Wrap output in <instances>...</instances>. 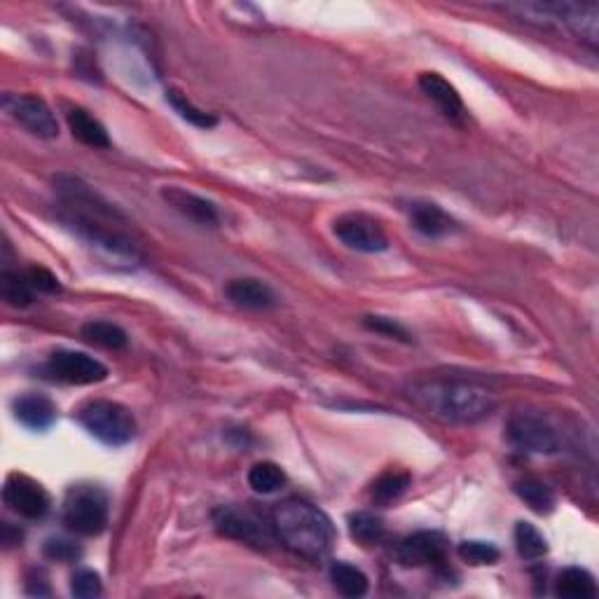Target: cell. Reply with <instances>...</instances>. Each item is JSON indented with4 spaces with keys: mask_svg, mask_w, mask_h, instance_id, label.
<instances>
[{
    "mask_svg": "<svg viewBox=\"0 0 599 599\" xmlns=\"http://www.w3.org/2000/svg\"><path fill=\"white\" fill-rule=\"evenodd\" d=\"M61 204V220L66 227L85 239L89 246L106 251L120 260H141L139 244L125 230L127 220L113 204H108L99 192L78 176L59 174L54 178Z\"/></svg>",
    "mask_w": 599,
    "mask_h": 599,
    "instance_id": "6da1fadb",
    "label": "cell"
},
{
    "mask_svg": "<svg viewBox=\"0 0 599 599\" xmlns=\"http://www.w3.org/2000/svg\"><path fill=\"white\" fill-rule=\"evenodd\" d=\"M410 396L426 415L450 424L483 422L497 408V396L490 389L468 380L417 382Z\"/></svg>",
    "mask_w": 599,
    "mask_h": 599,
    "instance_id": "7a4b0ae2",
    "label": "cell"
},
{
    "mask_svg": "<svg viewBox=\"0 0 599 599\" xmlns=\"http://www.w3.org/2000/svg\"><path fill=\"white\" fill-rule=\"evenodd\" d=\"M272 529L291 553L309 562L328 557L337 539L333 520L305 499H286L274 506Z\"/></svg>",
    "mask_w": 599,
    "mask_h": 599,
    "instance_id": "3957f363",
    "label": "cell"
},
{
    "mask_svg": "<svg viewBox=\"0 0 599 599\" xmlns=\"http://www.w3.org/2000/svg\"><path fill=\"white\" fill-rule=\"evenodd\" d=\"M501 10L520 17L522 22L539 26H562L578 40L597 47L599 40V8L595 3H574V0H529V3H508Z\"/></svg>",
    "mask_w": 599,
    "mask_h": 599,
    "instance_id": "277c9868",
    "label": "cell"
},
{
    "mask_svg": "<svg viewBox=\"0 0 599 599\" xmlns=\"http://www.w3.org/2000/svg\"><path fill=\"white\" fill-rule=\"evenodd\" d=\"M108 513V494L99 485L80 483L66 492L61 520H64L68 532L92 539V536L106 532Z\"/></svg>",
    "mask_w": 599,
    "mask_h": 599,
    "instance_id": "5b68a950",
    "label": "cell"
},
{
    "mask_svg": "<svg viewBox=\"0 0 599 599\" xmlns=\"http://www.w3.org/2000/svg\"><path fill=\"white\" fill-rule=\"evenodd\" d=\"M78 422L89 436L108 447H122L136 436V419L132 410L115 401H89L78 410Z\"/></svg>",
    "mask_w": 599,
    "mask_h": 599,
    "instance_id": "8992f818",
    "label": "cell"
},
{
    "mask_svg": "<svg viewBox=\"0 0 599 599\" xmlns=\"http://www.w3.org/2000/svg\"><path fill=\"white\" fill-rule=\"evenodd\" d=\"M506 438L515 450L527 454L560 452V436H557L555 426L532 412H518L508 419Z\"/></svg>",
    "mask_w": 599,
    "mask_h": 599,
    "instance_id": "52a82bcc",
    "label": "cell"
},
{
    "mask_svg": "<svg viewBox=\"0 0 599 599\" xmlns=\"http://www.w3.org/2000/svg\"><path fill=\"white\" fill-rule=\"evenodd\" d=\"M3 108L17 125H22L26 132L38 136V139H57L59 122L54 117L52 108L33 94H5Z\"/></svg>",
    "mask_w": 599,
    "mask_h": 599,
    "instance_id": "ba28073f",
    "label": "cell"
},
{
    "mask_svg": "<svg viewBox=\"0 0 599 599\" xmlns=\"http://www.w3.org/2000/svg\"><path fill=\"white\" fill-rule=\"evenodd\" d=\"M3 501L12 513L26 520H43L52 511V499L45 487L24 473L8 475L3 487Z\"/></svg>",
    "mask_w": 599,
    "mask_h": 599,
    "instance_id": "9c48e42d",
    "label": "cell"
},
{
    "mask_svg": "<svg viewBox=\"0 0 599 599\" xmlns=\"http://www.w3.org/2000/svg\"><path fill=\"white\" fill-rule=\"evenodd\" d=\"M47 375L52 380L73 384V387H87V384H99L108 377V368L94 356L82 354V351L59 349L54 351L47 361Z\"/></svg>",
    "mask_w": 599,
    "mask_h": 599,
    "instance_id": "30bf717a",
    "label": "cell"
},
{
    "mask_svg": "<svg viewBox=\"0 0 599 599\" xmlns=\"http://www.w3.org/2000/svg\"><path fill=\"white\" fill-rule=\"evenodd\" d=\"M211 518L218 534L227 536V539L249 543V546L256 548H265L267 543H270V532H267L265 522L260 520L256 513L249 511V508L218 506L216 511L211 513Z\"/></svg>",
    "mask_w": 599,
    "mask_h": 599,
    "instance_id": "8fae6325",
    "label": "cell"
},
{
    "mask_svg": "<svg viewBox=\"0 0 599 599\" xmlns=\"http://www.w3.org/2000/svg\"><path fill=\"white\" fill-rule=\"evenodd\" d=\"M335 237L351 251L382 253L389 249V239L382 225L366 213H344L333 225Z\"/></svg>",
    "mask_w": 599,
    "mask_h": 599,
    "instance_id": "7c38bea8",
    "label": "cell"
},
{
    "mask_svg": "<svg viewBox=\"0 0 599 599\" xmlns=\"http://www.w3.org/2000/svg\"><path fill=\"white\" fill-rule=\"evenodd\" d=\"M447 548H450V543H447L445 534L422 529V532H415L398 541L394 553L403 567H426V564L443 562Z\"/></svg>",
    "mask_w": 599,
    "mask_h": 599,
    "instance_id": "4fadbf2b",
    "label": "cell"
},
{
    "mask_svg": "<svg viewBox=\"0 0 599 599\" xmlns=\"http://www.w3.org/2000/svg\"><path fill=\"white\" fill-rule=\"evenodd\" d=\"M419 89L426 94V99H431L436 103L440 113H443L447 120L454 122V125H464L468 110L464 106V101H461V96L457 92V87L452 85V82H447L440 73L426 71L419 73Z\"/></svg>",
    "mask_w": 599,
    "mask_h": 599,
    "instance_id": "5bb4252c",
    "label": "cell"
},
{
    "mask_svg": "<svg viewBox=\"0 0 599 599\" xmlns=\"http://www.w3.org/2000/svg\"><path fill=\"white\" fill-rule=\"evenodd\" d=\"M162 199L171 206V209H176L181 216H185L197 225H216L220 220L216 204L195 195V192L178 188V185H167V188H162Z\"/></svg>",
    "mask_w": 599,
    "mask_h": 599,
    "instance_id": "9a60e30c",
    "label": "cell"
},
{
    "mask_svg": "<svg viewBox=\"0 0 599 599\" xmlns=\"http://www.w3.org/2000/svg\"><path fill=\"white\" fill-rule=\"evenodd\" d=\"M408 218H410V225L415 227L419 234H424V237L429 239L447 237V234L459 230L457 220L433 202H410Z\"/></svg>",
    "mask_w": 599,
    "mask_h": 599,
    "instance_id": "2e32d148",
    "label": "cell"
},
{
    "mask_svg": "<svg viewBox=\"0 0 599 599\" xmlns=\"http://www.w3.org/2000/svg\"><path fill=\"white\" fill-rule=\"evenodd\" d=\"M225 295L232 305L242 309H253V312H265V309L277 307V293L260 279L246 277L227 281Z\"/></svg>",
    "mask_w": 599,
    "mask_h": 599,
    "instance_id": "e0dca14e",
    "label": "cell"
},
{
    "mask_svg": "<svg viewBox=\"0 0 599 599\" xmlns=\"http://www.w3.org/2000/svg\"><path fill=\"white\" fill-rule=\"evenodd\" d=\"M12 412H15L17 422L31 431H47L57 422V405L43 394H24L15 398Z\"/></svg>",
    "mask_w": 599,
    "mask_h": 599,
    "instance_id": "ac0fdd59",
    "label": "cell"
},
{
    "mask_svg": "<svg viewBox=\"0 0 599 599\" xmlns=\"http://www.w3.org/2000/svg\"><path fill=\"white\" fill-rule=\"evenodd\" d=\"M68 129H71L73 139H78L82 146L89 148H110V136L106 127L85 108H71L66 113Z\"/></svg>",
    "mask_w": 599,
    "mask_h": 599,
    "instance_id": "d6986e66",
    "label": "cell"
},
{
    "mask_svg": "<svg viewBox=\"0 0 599 599\" xmlns=\"http://www.w3.org/2000/svg\"><path fill=\"white\" fill-rule=\"evenodd\" d=\"M515 494H518L522 504H525L529 511L539 513V515H548L555 511L557 506V497L553 492V487L543 483L539 478H522L515 483Z\"/></svg>",
    "mask_w": 599,
    "mask_h": 599,
    "instance_id": "ffe728a7",
    "label": "cell"
},
{
    "mask_svg": "<svg viewBox=\"0 0 599 599\" xmlns=\"http://www.w3.org/2000/svg\"><path fill=\"white\" fill-rule=\"evenodd\" d=\"M557 597L564 599H595L597 597V583L595 576L588 569L581 567H567L557 576Z\"/></svg>",
    "mask_w": 599,
    "mask_h": 599,
    "instance_id": "44dd1931",
    "label": "cell"
},
{
    "mask_svg": "<svg viewBox=\"0 0 599 599\" xmlns=\"http://www.w3.org/2000/svg\"><path fill=\"white\" fill-rule=\"evenodd\" d=\"M80 333L89 344H96V347H103V349L120 351L129 344V335L125 333V328L117 326V323H113V321H103V319L94 321L92 319L80 328Z\"/></svg>",
    "mask_w": 599,
    "mask_h": 599,
    "instance_id": "7402d4cb",
    "label": "cell"
},
{
    "mask_svg": "<svg viewBox=\"0 0 599 599\" xmlns=\"http://www.w3.org/2000/svg\"><path fill=\"white\" fill-rule=\"evenodd\" d=\"M330 581H333L335 590L344 597H363L368 592V576L361 569L354 567L349 562H333L330 564Z\"/></svg>",
    "mask_w": 599,
    "mask_h": 599,
    "instance_id": "603a6c76",
    "label": "cell"
},
{
    "mask_svg": "<svg viewBox=\"0 0 599 599\" xmlns=\"http://www.w3.org/2000/svg\"><path fill=\"white\" fill-rule=\"evenodd\" d=\"M408 487H410V473L387 471L375 480L373 487H370V499L380 506L394 504L396 499H401L403 494L408 492Z\"/></svg>",
    "mask_w": 599,
    "mask_h": 599,
    "instance_id": "cb8c5ba5",
    "label": "cell"
},
{
    "mask_svg": "<svg viewBox=\"0 0 599 599\" xmlns=\"http://www.w3.org/2000/svg\"><path fill=\"white\" fill-rule=\"evenodd\" d=\"M0 288H3V300L10 307L24 309L33 305V300H36V291L31 288L24 272H12L5 267L3 274H0Z\"/></svg>",
    "mask_w": 599,
    "mask_h": 599,
    "instance_id": "d4e9b609",
    "label": "cell"
},
{
    "mask_svg": "<svg viewBox=\"0 0 599 599\" xmlns=\"http://www.w3.org/2000/svg\"><path fill=\"white\" fill-rule=\"evenodd\" d=\"M349 534L351 539L363 543V546H373V543H380L387 534V525L380 515L370 513V511H361L354 513L349 518Z\"/></svg>",
    "mask_w": 599,
    "mask_h": 599,
    "instance_id": "484cf974",
    "label": "cell"
},
{
    "mask_svg": "<svg viewBox=\"0 0 599 599\" xmlns=\"http://www.w3.org/2000/svg\"><path fill=\"white\" fill-rule=\"evenodd\" d=\"M167 103L171 108L176 110L178 115L183 117L185 122H190L192 127L197 129H213L218 125V117L213 113H206V110L197 108L195 103H192L188 96H185L183 92H178V89H167Z\"/></svg>",
    "mask_w": 599,
    "mask_h": 599,
    "instance_id": "4316f807",
    "label": "cell"
},
{
    "mask_svg": "<svg viewBox=\"0 0 599 599\" xmlns=\"http://www.w3.org/2000/svg\"><path fill=\"white\" fill-rule=\"evenodd\" d=\"M249 485L253 492L258 494H274L286 485V473L284 468L274 461H258L251 466L249 471Z\"/></svg>",
    "mask_w": 599,
    "mask_h": 599,
    "instance_id": "83f0119b",
    "label": "cell"
},
{
    "mask_svg": "<svg viewBox=\"0 0 599 599\" xmlns=\"http://www.w3.org/2000/svg\"><path fill=\"white\" fill-rule=\"evenodd\" d=\"M515 548L522 560H541L548 553V541L534 525L518 522L515 525Z\"/></svg>",
    "mask_w": 599,
    "mask_h": 599,
    "instance_id": "f1b7e54d",
    "label": "cell"
},
{
    "mask_svg": "<svg viewBox=\"0 0 599 599\" xmlns=\"http://www.w3.org/2000/svg\"><path fill=\"white\" fill-rule=\"evenodd\" d=\"M459 557L473 567H490V564L499 562V548L490 541H464L457 548Z\"/></svg>",
    "mask_w": 599,
    "mask_h": 599,
    "instance_id": "f546056e",
    "label": "cell"
},
{
    "mask_svg": "<svg viewBox=\"0 0 599 599\" xmlns=\"http://www.w3.org/2000/svg\"><path fill=\"white\" fill-rule=\"evenodd\" d=\"M43 553L47 560L52 562H61V564H71L78 562L82 557V548L80 543H75L71 539H61V536H52V539L45 541Z\"/></svg>",
    "mask_w": 599,
    "mask_h": 599,
    "instance_id": "4dcf8cb0",
    "label": "cell"
},
{
    "mask_svg": "<svg viewBox=\"0 0 599 599\" xmlns=\"http://www.w3.org/2000/svg\"><path fill=\"white\" fill-rule=\"evenodd\" d=\"M103 592V583L101 576L92 569H78L71 576V595L80 597V599H94L101 597Z\"/></svg>",
    "mask_w": 599,
    "mask_h": 599,
    "instance_id": "1f68e13d",
    "label": "cell"
},
{
    "mask_svg": "<svg viewBox=\"0 0 599 599\" xmlns=\"http://www.w3.org/2000/svg\"><path fill=\"white\" fill-rule=\"evenodd\" d=\"M363 326L373 330L377 335L389 337V340L410 342V333L405 330V326H401V323L394 319H389V316H366V319H363Z\"/></svg>",
    "mask_w": 599,
    "mask_h": 599,
    "instance_id": "d6a6232c",
    "label": "cell"
},
{
    "mask_svg": "<svg viewBox=\"0 0 599 599\" xmlns=\"http://www.w3.org/2000/svg\"><path fill=\"white\" fill-rule=\"evenodd\" d=\"M24 274H26V279H29V284L36 293H43V295L61 293L59 279L54 277L50 270H45V267H29V270H26Z\"/></svg>",
    "mask_w": 599,
    "mask_h": 599,
    "instance_id": "836d02e7",
    "label": "cell"
},
{
    "mask_svg": "<svg viewBox=\"0 0 599 599\" xmlns=\"http://www.w3.org/2000/svg\"><path fill=\"white\" fill-rule=\"evenodd\" d=\"M26 592H29V595H36V597L50 595V585H47L43 571H33V574L26 578Z\"/></svg>",
    "mask_w": 599,
    "mask_h": 599,
    "instance_id": "e575fe53",
    "label": "cell"
},
{
    "mask_svg": "<svg viewBox=\"0 0 599 599\" xmlns=\"http://www.w3.org/2000/svg\"><path fill=\"white\" fill-rule=\"evenodd\" d=\"M22 539H24V534L19 532V529H15L10 525V522H3V543H5V548H12V546H22Z\"/></svg>",
    "mask_w": 599,
    "mask_h": 599,
    "instance_id": "d590c367",
    "label": "cell"
}]
</instances>
